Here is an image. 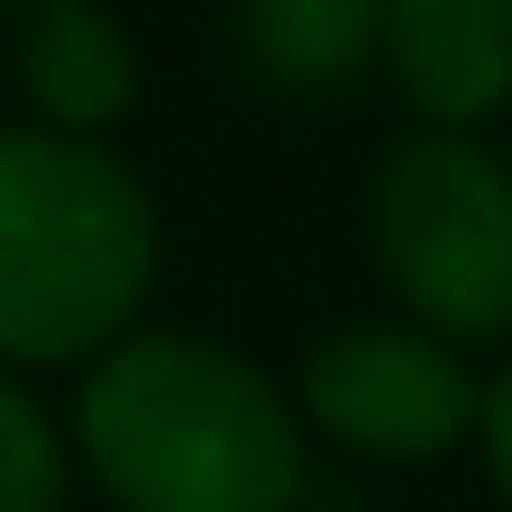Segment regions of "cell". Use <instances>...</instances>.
I'll return each mask as SVG.
<instances>
[{"label":"cell","instance_id":"6da1fadb","mask_svg":"<svg viewBox=\"0 0 512 512\" xmlns=\"http://www.w3.org/2000/svg\"><path fill=\"white\" fill-rule=\"evenodd\" d=\"M72 477L117 512H297L306 423L297 396L234 342L135 324L108 342L63 423Z\"/></svg>","mask_w":512,"mask_h":512},{"label":"cell","instance_id":"7a4b0ae2","mask_svg":"<svg viewBox=\"0 0 512 512\" xmlns=\"http://www.w3.org/2000/svg\"><path fill=\"white\" fill-rule=\"evenodd\" d=\"M162 279V207L117 144L0 126V369H90Z\"/></svg>","mask_w":512,"mask_h":512},{"label":"cell","instance_id":"3957f363","mask_svg":"<svg viewBox=\"0 0 512 512\" xmlns=\"http://www.w3.org/2000/svg\"><path fill=\"white\" fill-rule=\"evenodd\" d=\"M369 261L405 324L495 351L512 342V162L486 135L405 126L369 162Z\"/></svg>","mask_w":512,"mask_h":512},{"label":"cell","instance_id":"277c9868","mask_svg":"<svg viewBox=\"0 0 512 512\" xmlns=\"http://www.w3.org/2000/svg\"><path fill=\"white\" fill-rule=\"evenodd\" d=\"M288 396H297L306 441H333L369 468H423V459H450L459 441H477L486 378L459 342L396 315V324H342V333L306 342Z\"/></svg>","mask_w":512,"mask_h":512},{"label":"cell","instance_id":"5b68a950","mask_svg":"<svg viewBox=\"0 0 512 512\" xmlns=\"http://www.w3.org/2000/svg\"><path fill=\"white\" fill-rule=\"evenodd\" d=\"M378 72L414 126L486 135L512 108V0H387Z\"/></svg>","mask_w":512,"mask_h":512},{"label":"cell","instance_id":"8992f818","mask_svg":"<svg viewBox=\"0 0 512 512\" xmlns=\"http://www.w3.org/2000/svg\"><path fill=\"white\" fill-rule=\"evenodd\" d=\"M9 90L27 99V126L108 144L144 99V45L108 0H36L9 36Z\"/></svg>","mask_w":512,"mask_h":512},{"label":"cell","instance_id":"52a82bcc","mask_svg":"<svg viewBox=\"0 0 512 512\" xmlns=\"http://www.w3.org/2000/svg\"><path fill=\"white\" fill-rule=\"evenodd\" d=\"M387 0H234V54L270 99H351L378 72Z\"/></svg>","mask_w":512,"mask_h":512},{"label":"cell","instance_id":"ba28073f","mask_svg":"<svg viewBox=\"0 0 512 512\" xmlns=\"http://www.w3.org/2000/svg\"><path fill=\"white\" fill-rule=\"evenodd\" d=\"M0 512H72V450L63 423L27 378L0 369Z\"/></svg>","mask_w":512,"mask_h":512},{"label":"cell","instance_id":"9c48e42d","mask_svg":"<svg viewBox=\"0 0 512 512\" xmlns=\"http://www.w3.org/2000/svg\"><path fill=\"white\" fill-rule=\"evenodd\" d=\"M477 450H486V486L512 512V360L486 378V405H477Z\"/></svg>","mask_w":512,"mask_h":512},{"label":"cell","instance_id":"30bf717a","mask_svg":"<svg viewBox=\"0 0 512 512\" xmlns=\"http://www.w3.org/2000/svg\"><path fill=\"white\" fill-rule=\"evenodd\" d=\"M0 90H9V36H0Z\"/></svg>","mask_w":512,"mask_h":512},{"label":"cell","instance_id":"8fae6325","mask_svg":"<svg viewBox=\"0 0 512 512\" xmlns=\"http://www.w3.org/2000/svg\"><path fill=\"white\" fill-rule=\"evenodd\" d=\"M0 9H36V0H0Z\"/></svg>","mask_w":512,"mask_h":512}]
</instances>
